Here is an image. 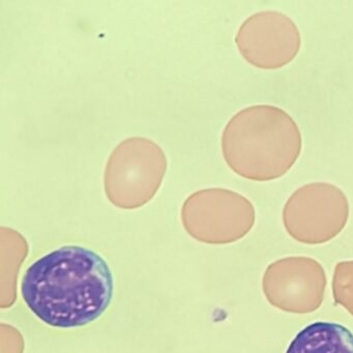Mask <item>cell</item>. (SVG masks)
<instances>
[{
  "label": "cell",
  "mask_w": 353,
  "mask_h": 353,
  "mask_svg": "<svg viewBox=\"0 0 353 353\" xmlns=\"http://www.w3.org/2000/svg\"><path fill=\"white\" fill-rule=\"evenodd\" d=\"M332 294L336 305L353 316V261L336 264L332 278Z\"/></svg>",
  "instance_id": "obj_9"
},
{
  "label": "cell",
  "mask_w": 353,
  "mask_h": 353,
  "mask_svg": "<svg viewBox=\"0 0 353 353\" xmlns=\"http://www.w3.org/2000/svg\"><path fill=\"white\" fill-rule=\"evenodd\" d=\"M349 200L334 183L316 181L301 185L287 199L283 223L292 239L305 245H321L346 226Z\"/></svg>",
  "instance_id": "obj_4"
},
{
  "label": "cell",
  "mask_w": 353,
  "mask_h": 353,
  "mask_svg": "<svg viewBox=\"0 0 353 353\" xmlns=\"http://www.w3.org/2000/svg\"><path fill=\"white\" fill-rule=\"evenodd\" d=\"M326 274L317 260L286 257L270 264L262 289L270 305L287 313L310 314L323 303Z\"/></svg>",
  "instance_id": "obj_6"
},
{
  "label": "cell",
  "mask_w": 353,
  "mask_h": 353,
  "mask_svg": "<svg viewBox=\"0 0 353 353\" xmlns=\"http://www.w3.org/2000/svg\"><path fill=\"white\" fill-rule=\"evenodd\" d=\"M185 204L206 214L223 241L241 239L255 224L253 203L245 196L231 190L223 188L200 190L192 194Z\"/></svg>",
  "instance_id": "obj_7"
},
{
  "label": "cell",
  "mask_w": 353,
  "mask_h": 353,
  "mask_svg": "<svg viewBox=\"0 0 353 353\" xmlns=\"http://www.w3.org/2000/svg\"><path fill=\"white\" fill-rule=\"evenodd\" d=\"M286 353H353V334L342 324L314 322L295 336Z\"/></svg>",
  "instance_id": "obj_8"
},
{
  "label": "cell",
  "mask_w": 353,
  "mask_h": 353,
  "mask_svg": "<svg viewBox=\"0 0 353 353\" xmlns=\"http://www.w3.org/2000/svg\"><path fill=\"white\" fill-rule=\"evenodd\" d=\"M166 170V156L158 144L146 138H129L114 148L107 162L105 193L119 208H138L158 193Z\"/></svg>",
  "instance_id": "obj_3"
},
{
  "label": "cell",
  "mask_w": 353,
  "mask_h": 353,
  "mask_svg": "<svg viewBox=\"0 0 353 353\" xmlns=\"http://www.w3.org/2000/svg\"><path fill=\"white\" fill-rule=\"evenodd\" d=\"M235 43L248 63L260 69L274 70L288 65L299 54L301 36L288 15L264 10L241 23Z\"/></svg>",
  "instance_id": "obj_5"
},
{
  "label": "cell",
  "mask_w": 353,
  "mask_h": 353,
  "mask_svg": "<svg viewBox=\"0 0 353 353\" xmlns=\"http://www.w3.org/2000/svg\"><path fill=\"white\" fill-rule=\"evenodd\" d=\"M20 303L34 323L72 334L100 323L115 303L114 266L106 254L83 243H63L30 256L19 276Z\"/></svg>",
  "instance_id": "obj_1"
},
{
  "label": "cell",
  "mask_w": 353,
  "mask_h": 353,
  "mask_svg": "<svg viewBox=\"0 0 353 353\" xmlns=\"http://www.w3.org/2000/svg\"><path fill=\"white\" fill-rule=\"evenodd\" d=\"M303 136L284 109L259 104L231 117L222 134L227 165L250 181H268L286 174L301 156Z\"/></svg>",
  "instance_id": "obj_2"
}]
</instances>
